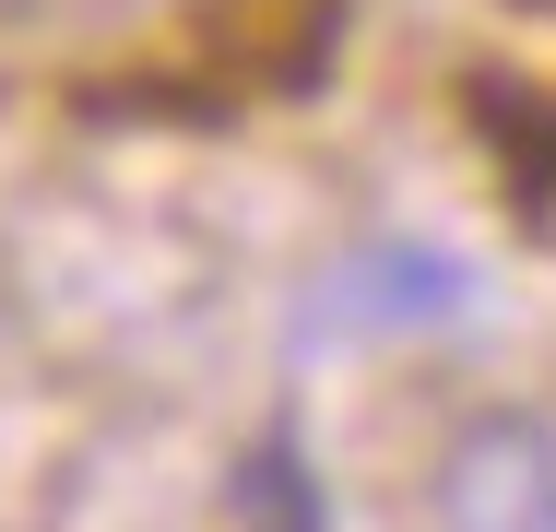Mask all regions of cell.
Here are the masks:
<instances>
[{
  "label": "cell",
  "instance_id": "cell-1",
  "mask_svg": "<svg viewBox=\"0 0 556 532\" xmlns=\"http://www.w3.org/2000/svg\"><path fill=\"white\" fill-rule=\"evenodd\" d=\"M427 532H556V415L473 403L427 449Z\"/></svg>",
  "mask_w": 556,
  "mask_h": 532
}]
</instances>
